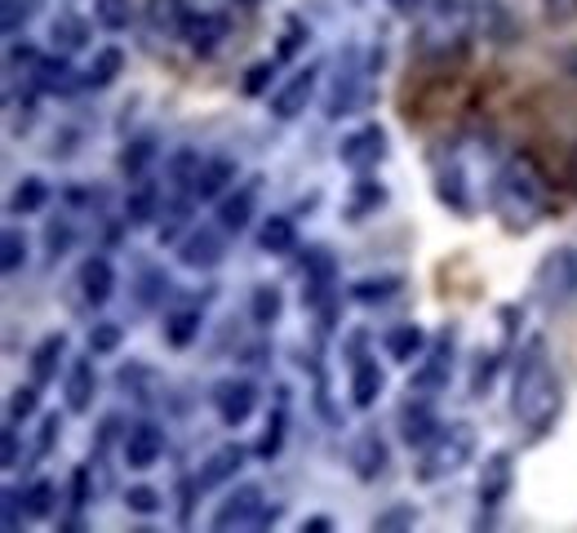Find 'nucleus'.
<instances>
[{
  "instance_id": "f257e3e1",
  "label": "nucleus",
  "mask_w": 577,
  "mask_h": 533,
  "mask_svg": "<svg viewBox=\"0 0 577 533\" xmlns=\"http://www.w3.org/2000/svg\"><path fill=\"white\" fill-rule=\"evenodd\" d=\"M564 409V378L551 360L546 338H529L515 356L511 374V418L524 426L529 436H546Z\"/></svg>"
},
{
  "instance_id": "f03ea898",
  "label": "nucleus",
  "mask_w": 577,
  "mask_h": 533,
  "mask_svg": "<svg viewBox=\"0 0 577 533\" xmlns=\"http://www.w3.org/2000/svg\"><path fill=\"white\" fill-rule=\"evenodd\" d=\"M489 200H493V213L502 219L507 232H529L542 219V209H546L542 169L529 156L502 160L498 174H493V182H489Z\"/></svg>"
},
{
  "instance_id": "7ed1b4c3",
  "label": "nucleus",
  "mask_w": 577,
  "mask_h": 533,
  "mask_svg": "<svg viewBox=\"0 0 577 533\" xmlns=\"http://www.w3.org/2000/svg\"><path fill=\"white\" fill-rule=\"evenodd\" d=\"M471 458H476V426L471 422H440L435 436L422 445V458H418L413 476L422 485H435V480L457 476Z\"/></svg>"
},
{
  "instance_id": "20e7f679",
  "label": "nucleus",
  "mask_w": 577,
  "mask_h": 533,
  "mask_svg": "<svg viewBox=\"0 0 577 533\" xmlns=\"http://www.w3.org/2000/svg\"><path fill=\"white\" fill-rule=\"evenodd\" d=\"M533 298L546 311L577 302V245H555L551 254H542V263L533 267Z\"/></svg>"
},
{
  "instance_id": "39448f33",
  "label": "nucleus",
  "mask_w": 577,
  "mask_h": 533,
  "mask_svg": "<svg viewBox=\"0 0 577 533\" xmlns=\"http://www.w3.org/2000/svg\"><path fill=\"white\" fill-rule=\"evenodd\" d=\"M360 85H365L360 45L346 41V45L333 54V71H329V89H324V116H329V121H342L346 112H356Z\"/></svg>"
},
{
  "instance_id": "423d86ee",
  "label": "nucleus",
  "mask_w": 577,
  "mask_h": 533,
  "mask_svg": "<svg viewBox=\"0 0 577 533\" xmlns=\"http://www.w3.org/2000/svg\"><path fill=\"white\" fill-rule=\"evenodd\" d=\"M267 507V493L263 485H236L222 502L218 511L209 515V529L213 533H231V529H258V515Z\"/></svg>"
},
{
  "instance_id": "0eeeda50",
  "label": "nucleus",
  "mask_w": 577,
  "mask_h": 533,
  "mask_svg": "<svg viewBox=\"0 0 577 533\" xmlns=\"http://www.w3.org/2000/svg\"><path fill=\"white\" fill-rule=\"evenodd\" d=\"M426 45L431 49H448V41H462L471 32V0H431L426 5Z\"/></svg>"
},
{
  "instance_id": "6e6552de",
  "label": "nucleus",
  "mask_w": 577,
  "mask_h": 533,
  "mask_svg": "<svg viewBox=\"0 0 577 533\" xmlns=\"http://www.w3.org/2000/svg\"><path fill=\"white\" fill-rule=\"evenodd\" d=\"M315 85H320V67H315V63L298 67V71L267 98V112H271L276 121H298L307 107H311V98H315Z\"/></svg>"
},
{
  "instance_id": "1a4fd4ad",
  "label": "nucleus",
  "mask_w": 577,
  "mask_h": 533,
  "mask_svg": "<svg viewBox=\"0 0 577 533\" xmlns=\"http://www.w3.org/2000/svg\"><path fill=\"white\" fill-rule=\"evenodd\" d=\"M337 160L356 174H374L387 160V130L382 125H360L356 134H346L337 143Z\"/></svg>"
},
{
  "instance_id": "9d476101",
  "label": "nucleus",
  "mask_w": 577,
  "mask_h": 533,
  "mask_svg": "<svg viewBox=\"0 0 577 533\" xmlns=\"http://www.w3.org/2000/svg\"><path fill=\"white\" fill-rule=\"evenodd\" d=\"M448 374H453V330H440L426 352H422V365L413 374V391H426V396H440L448 387Z\"/></svg>"
},
{
  "instance_id": "9b49d317",
  "label": "nucleus",
  "mask_w": 577,
  "mask_h": 533,
  "mask_svg": "<svg viewBox=\"0 0 577 533\" xmlns=\"http://www.w3.org/2000/svg\"><path fill=\"white\" fill-rule=\"evenodd\" d=\"M209 396H213V409H218L222 426H241V422H249L254 409H258V387H254L249 378H222Z\"/></svg>"
},
{
  "instance_id": "f8f14e48",
  "label": "nucleus",
  "mask_w": 577,
  "mask_h": 533,
  "mask_svg": "<svg viewBox=\"0 0 577 533\" xmlns=\"http://www.w3.org/2000/svg\"><path fill=\"white\" fill-rule=\"evenodd\" d=\"M165 449H169V441L160 432V422H134L125 432V441H121V454H125L130 471H152L165 458Z\"/></svg>"
},
{
  "instance_id": "ddd939ff",
  "label": "nucleus",
  "mask_w": 577,
  "mask_h": 533,
  "mask_svg": "<svg viewBox=\"0 0 577 533\" xmlns=\"http://www.w3.org/2000/svg\"><path fill=\"white\" fill-rule=\"evenodd\" d=\"M222 258H226L222 227H191V232L178 241V263L191 267V271H213Z\"/></svg>"
},
{
  "instance_id": "4468645a",
  "label": "nucleus",
  "mask_w": 577,
  "mask_h": 533,
  "mask_svg": "<svg viewBox=\"0 0 577 533\" xmlns=\"http://www.w3.org/2000/svg\"><path fill=\"white\" fill-rule=\"evenodd\" d=\"M245 458H249V449H245L241 441L218 445V449L200 463V471H196V493H209V489H222L226 480H236L241 467H245Z\"/></svg>"
},
{
  "instance_id": "2eb2a0df",
  "label": "nucleus",
  "mask_w": 577,
  "mask_h": 533,
  "mask_svg": "<svg viewBox=\"0 0 577 533\" xmlns=\"http://www.w3.org/2000/svg\"><path fill=\"white\" fill-rule=\"evenodd\" d=\"M431 400H435V396L409 387V400L400 404V441H404V445H418V449H422V445L435 436L440 418H435V404H431Z\"/></svg>"
},
{
  "instance_id": "dca6fc26",
  "label": "nucleus",
  "mask_w": 577,
  "mask_h": 533,
  "mask_svg": "<svg viewBox=\"0 0 577 533\" xmlns=\"http://www.w3.org/2000/svg\"><path fill=\"white\" fill-rule=\"evenodd\" d=\"M511 485H515V458H511L507 449L489 454L485 467H480V485H476L480 507H485V511H498V507L511 498Z\"/></svg>"
},
{
  "instance_id": "f3484780",
  "label": "nucleus",
  "mask_w": 577,
  "mask_h": 533,
  "mask_svg": "<svg viewBox=\"0 0 577 533\" xmlns=\"http://www.w3.org/2000/svg\"><path fill=\"white\" fill-rule=\"evenodd\" d=\"M435 196H440V204H448V209L457 213V219H471V209H476V200H471V178H467V169H462L457 156L435 169Z\"/></svg>"
},
{
  "instance_id": "a211bd4d",
  "label": "nucleus",
  "mask_w": 577,
  "mask_h": 533,
  "mask_svg": "<svg viewBox=\"0 0 577 533\" xmlns=\"http://www.w3.org/2000/svg\"><path fill=\"white\" fill-rule=\"evenodd\" d=\"M302 302L311 307H324V298L333 293V280H337V267H333V254L324 245H311L307 258H302Z\"/></svg>"
},
{
  "instance_id": "6ab92c4d",
  "label": "nucleus",
  "mask_w": 577,
  "mask_h": 533,
  "mask_svg": "<svg viewBox=\"0 0 577 533\" xmlns=\"http://www.w3.org/2000/svg\"><path fill=\"white\" fill-rule=\"evenodd\" d=\"M254 209H258V182L231 187V191L218 200V227H222L226 236H241V232L254 223Z\"/></svg>"
},
{
  "instance_id": "aec40b11",
  "label": "nucleus",
  "mask_w": 577,
  "mask_h": 533,
  "mask_svg": "<svg viewBox=\"0 0 577 533\" xmlns=\"http://www.w3.org/2000/svg\"><path fill=\"white\" fill-rule=\"evenodd\" d=\"M76 285H80V298L89 307H107L111 293H115V267H111V258L107 254H89L80 263V271H76Z\"/></svg>"
},
{
  "instance_id": "412c9836",
  "label": "nucleus",
  "mask_w": 577,
  "mask_h": 533,
  "mask_svg": "<svg viewBox=\"0 0 577 533\" xmlns=\"http://www.w3.org/2000/svg\"><path fill=\"white\" fill-rule=\"evenodd\" d=\"M156 213H165V187L143 174V178H134V187L125 196V223L130 227H147Z\"/></svg>"
},
{
  "instance_id": "4be33fe9",
  "label": "nucleus",
  "mask_w": 577,
  "mask_h": 533,
  "mask_svg": "<svg viewBox=\"0 0 577 533\" xmlns=\"http://www.w3.org/2000/svg\"><path fill=\"white\" fill-rule=\"evenodd\" d=\"M93 396H98V369L89 356L71 360L67 378H63V400H67V413H89L93 409Z\"/></svg>"
},
{
  "instance_id": "5701e85b",
  "label": "nucleus",
  "mask_w": 577,
  "mask_h": 533,
  "mask_svg": "<svg viewBox=\"0 0 577 533\" xmlns=\"http://www.w3.org/2000/svg\"><path fill=\"white\" fill-rule=\"evenodd\" d=\"M187 19H191L187 0H147V32L156 41H182Z\"/></svg>"
},
{
  "instance_id": "b1692460",
  "label": "nucleus",
  "mask_w": 577,
  "mask_h": 533,
  "mask_svg": "<svg viewBox=\"0 0 577 533\" xmlns=\"http://www.w3.org/2000/svg\"><path fill=\"white\" fill-rule=\"evenodd\" d=\"M222 36H226V19H222V14H204V10L191 14V19H187V32H182V41H187V49H191L196 58L218 54Z\"/></svg>"
},
{
  "instance_id": "393cba45",
  "label": "nucleus",
  "mask_w": 577,
  "mask_h": 533,
  "mask_svg": "<svg viewBox=\"0 0 577 533\" xmlns=\"http://www.w3.org/2000/svg\"><path fill=\"white\" fill-rule=\"evenodd\" d=\"M258 249L271 258H289L298 249V227H293L289 213H267L263 227H258Z\"/></svg>"
},
{
  "instance_id": "a878e982",
  "label": "nucleus",
  "mask_w": 577,
  "mask_h": 533,
  "mask_svg": "<svg viewBox=\"0 0 577 533\" xmlns=\"http://www.w3.org/2000/svg\"><path fill=\"white\" fill-rule=\"evenodd\" d=\"M200 152L191 147H178L169 160H165V191L169 196H196V178H200Z\"/></svg>"
},
{
  "instance_id": "bb28decb",
  "label": "nucleus",
  "mask_w": 577,
  "mask_h": 533,
  "mask_svg": "<svg viewBox=\"0 0 577 533\" xmlns=\"http://www.w3.org/2000/svg\"><path fill=\"white\" fill-rule=\"evenodd\" d=\"M352 471L360 480H378L387 471V441L378 432H360L352 441Z\"/></svg>"
},
{
  "instance_id": "cd10ccee",
  "label": "nucleus",
  "mask_w": 577,
  "mask_h": 533,
  "mask_svg": "<svg viewBox=\"0 0 577 533\" xmlns=\"http://www.w3.org/2000/svg\"><path fill=\"white\" fill-rule=\"evenodd\" d=\"M231 187H236V160H231V156H213V160L200 165L196 200H222Z\"/></svg>"
},
{
  "instance_id": "c85d7f7f",
  "label": "nucleus",
  "mask_w": 577,
  "mask_h": 533,
  "mask_svg": "<svg viewBox=\"0 0 577 533\" xmlns=\"http://www.w3.org/2000/svg\"><path fill=\"white\" fill-rule=\"evenodd\" d=\"M63 356H67V334L58 330V334H45L41 343H36V352L27 356V369H32V382H54L58 378V365H63Z\"/></svg>"
},
{
  "instance_id": "c756f323",
  "label": "nucleus",
  "mask_w": 577,
  "mask_h": 533,
  "mask_svg": "<svg viewBox=\"0 0 577 533\" xmlns=\"http://www.w3.org/2000/svg\"><path fill=\"white\" fill-rule=\"evenodd\" d=\"M426 334H422V325H413V320H409V325H391L387 334H382V347H387V356L396 360V365H413L422 352H426Z\"/></svg>"
},
{
  "instance_id": "7c9ffc66",
  "label": "nucleus",
  "mask_w": 577,
  "mask_h": 533,
  "mask_svg": "<svg viewBox=\"0 0 577 533\" xmlns=\"http://www.w3.org/2000/svg\"><path fill=\"white\" fill-rule=\"evenodd\" d=\"M32 85L41 89V93H58V89H71V85H80V76H76V67L67 63V54H41V63H36V71H32Z\"/></svg>"
},
{
  "instance_id": "2f4dec72",
  "label": "nucleus",
  "mask_w": 577,
  "mask_h": 533,
  "mask_svg": "<svg viewBox=\"0 0 577 533\" xmlns=\"http://www.w3.org/2000/svg\"><path fill=\"white\" fill-rule=\"evenodd\" d=\"M382 387H387V374H382L378 360L365 356V360L352 365V404H356V409H374L378 396H382Z\"/></svg>"
},
{
  "instance_id": "473e14b6",
  "label": "nucleus",
  "mask_w": 577,
  "mask_h": 533,
  "mask_svg": "<svg viewBox=\"0 0 577 533\" xmlns=\"http://www.w3.org/2000/svg\"><path fill=\"white\" fill-rule=\"evenodd\" d=\"M382 204H387V187H382L378 178L360 174L356 187H352V200H346V219H352V223H365L369 213H378Z\"/></svg>"
},
{
  "instance_id": "72a5a7b5",
  "label": "nucleus",
  "mask_w": 577,
  "mask_h": 533,
  "mask_svg": "<svg viewBox=\"0 0 577 533\" xmlns=\"http://www.w3.org/2000/svg\"><path fill=\"white\" fill-rule=\"evenodd\" d=\"M200 330H204V311L200 307H174L165 315V343L169 347H191L200 338Z\"/></svg>"
},
{
  "instance_id": "f704fd0d",
  "label": "nucleus",
  "mask_w": 577,
  "mask_h": 533,
  "mask_svg": "<svg viewBox=\"0 0 577 533\" xmlns=\"http://www.w3.org/2000/svg\"><path fill=\"white\" fill-rule=\"evenodd\" d=\"M49 41H54L58 54H76V49L89 45V23H85L80 14H71V10H63V14H54V23H49Z\"/></svg>"
},
{
  "instance_id": "c9c22d12",
  "label": "nucleus",
  "mask_w": 577,
  "mask_h": 533,
  "mask_svg": "<svg viewBox=\"0 0 577 533\" xmlns=\"http://www.w3.org/2000/svg\"><path fill=\"white\" fill-rule=\"evenodd\" d=\"M121 67H125V49H115V45H102L93 58H89V67H85V76H80V85L85 89H107L115 76H121Z\"/></svg>"
},
{
  "instance_id": "e433bc0d",
  "label": "nucleus",
  "mask_w": 577,
  "mask_h": 533,
  "mask_svg": "<svg viewBox=\"0 0 577 533\" xmlns=\"http://www.w3.org/2000/svg\"><path fill=\"white\" fill-rule=\"evenodd\" d=\"M115 387H125V396H134V400L147 404L160 391V374L152 365H121V369H115Z\"/></svg>"
},
{
  "instance_id": "4c0bfd02",
  "label": "nucleus",
  "mask_w": 577,
  "mask_h": 533,
  "mask_svg": "<svg viewBox=\"0 0 577 533\" xmlns=\"http://www.w3.org/2000/svg\"><path fill=\"white\" fill-rule=\"evenodd\" d=\"M280 311H285V293H280V285H254V298H249V315H254V325H263V330H271L276 320H280Z\"/></svg>"
},
{
  "instance_id": "58836bf2",
  "label": "nucleus",
  "mask_w": 577,
  "mask_h": 533,
  "mask_svg": "<svg viewBox=\"0 0 577 533\" xmlns=\"http://www.w3.org/2000/svg\"><path fill=\"white\" fill-rule=\"evenodd\" d=\"M49 204V182L45 178H36V174H27L19 187H14V196H10V213H41Z\"/></svg>"
},
{
  "instance_id": "ea45409f",
  "label": "nucleus",
  "mask_w": 577,
  "mask_h": 533,
  "mask_svg": "<svg viewBox=\"0 0 577 533\" xmlns=\"http://www.w3.org/2000/svg\"><path fill=\"white\" fill-rule=\"evenodd\" d=\"M285 432H289V413H285V400L267 413V426H263V436H258V445H254V454L263 458V463H271L276 454H280V445H285Z\"/></svg>"
},
{
  "instance_id": "a19ab883",
  "label": "nucleus",
  "mask_w": 577,
  "mask_h": 533,
  "mask_svg": "<svg viewBox=\"0 0 577 533\" xmlns=\"http://www.w3.org/2000/svg\"><path fill=\"white\" fill-rule=\"evenodd\" d=\"M152 160H156V138H152V134L130 138V143H125V152H121V169H125V178H130V182H134V178H143Z\"/></svg>"
},
{
  "instance_id": "79ce46f5",
  "label": "nucleus",
  "mask_w": 577,
  "mask_h": 533,
  "mask_svg": "<svg viewBox=\"0 0 577 533\" xmlns=\"http://www.w3.org/2000/svg\"><path fill=\"white\" fill-rule=\"evenodd\" d=\"M93 23L102 32H125L134 23V0H93Z\"/></svg>"
},
{
  "instance_id": "37998d69",
  "label": "nucleus",
  "mask_w": 577,
  "mask_h": 533,
  "mask_svg": "<svg viewBox=\"0 0 577 533\" xmlns=\"http://www.w3.org/2000/svg\"><path fill=\"white\" fill-rule=\"evenodd\" d=\"M23 502H27V511H23L27 520H49L58 511V485L54 480H32Z\"/></svg>"
},
{
  "instance_id": "c03bdc74",
  "label": "nucleus",
  "mask_w": 577,
  "mask_h": 533,
  "mask_svg": "<svg viewBox=\"0 0 577 533\" xmlns=\"http://www.w3.org/2000/svg\"><path fill=\"white\" fill-rule=\"evenodd\" d=\"M400 289H404L400 276H365V280L352 285V298H356V302H387V298H396Z\"/></svg>"
},
{
  "instance_id": "a18cd8bd",
  "label": "nucleus",
  "mask_w": 577,
  "mask_h": 533,
  "mask_svg": "<svg viewBox=\"0 0 577 533\" xmlns=\"http://www.w3.org/2000/svg\"><path fill=\"white\" fill-rule=\"evenodd\" d=\"M23 263H27V232L5 227V236H0V267H5V276H14Z\"/></svg>"
},
{
  "instance_id": "49530a36",
  "label": "nucleus",
  "mask_w": 577,
  "mask_h": 533,
  "mask_svg": "<svg viewBox=\"0 0 577 533\" xmlns=\"http://www.w3.org/2000/svg\"><path fill=\"white\" fill-rule=\"evenodd\" d=\"M36 409H41V382H23V387H14V396H10L5 422H19V426H23Z\"/></svg>"
},
{
  "instance_id": "de8ad7c7",
  "label": "nucleus",
  "mask_w": 577,
  "mask_h": 533,
  "mask_svg": "<svg viewBox=\"0 0 577 533\" xmlns=\"http://www.w3.org/2000/svg\"><path fill=\"white\" fill-rule=\"evenodd\" d=\"M276 67H280V58L254 63V67L245 71V80H241V93H245V98H263V93L271 89V80H276Z\"/></svg>"
},
{
  "instance_id": "09e8293b",
  "label": "nucleus",
  "mask_w": 577,
  "mask_h": 533,
  "mask_svg": "<svg viewBox=\"0 0 577 533\" xmlns=\"http://www.w3.org/2000/svg\"><path fill=\"white\" fill-rule=\"evenodd\" d=\"M165 293H169V276H165L160 267H143V271H138V302H143V307H160Z\"/></svg>"
},
{
  "instance_id": "8fccbe9b",
  "label": "nucleus",
  "mask_w": 577,
  "mask_h": 533,
  "mask_svg": "<svg viewBox=\"0 0 577 533\" xmlns=\"http://www.w3.org/2000/svg\"><path fill=\"white\" fill-rule=\"evenodd\" d=\"M121 343H125V330L111 325V320L89 330V356H111V352H121Z\"/></svg>"
},
{
  "instance_id": "3c124183",
  "label": "nucleus",
  "mask_w": 577,
  "mask_h": 533,
  "mask_svg": "<svg viewBox=\"0 0 577 533\" xmlns=\"http://www.w3.org/2000/svg\"><path fill=\"white\" fill-rule=\"evenodd\" d=\"M125 511H134V515H156V511H165V498H160V489H152V485H130V489H125Z\"/></svg>"
},
{
  "instance_id": "603ef678",
  "label": "nucleus",
  "mask_w": 577,
  "mask_h": 533,
  "mask_svg": "<svg viewBox=\"0 0 577 533\" xmlns=\"http://www.w3.org/2000/svg\"><path fill=\"white\" fill-rule=\"evenodd\" d=\"M27 19H32V0H0V32L10 41L27 27Z\"/></svg>"
},
{
  "instance_id": "864d4df0",
  "label": "nucleus",
  "mask_w": 577,
  "mask_h": 533,
  "mask_svg": "<svg viewBox=\"0 0 577 533\" xmlns=\"http://www.w3.org/2000/svg\"><path fill=\"white\" fill-rule=\"evenodd\" d=\"M71 241H76V227H71V219L67 213H58V219H49V227H45V245H49V258L58 263L67 249H71Z\"/></svg>"
},
{
  "instance_id": "5fc2aeb1",
  "label": "nucleus",
  "mask_w": 577,
  "mask_h": 533,
  "mask_svg": "<svg viewBox=\"0 0 577 533\" xmlns=\"http://www.w3.org/2000/svg\"><path fill=\"white\" fill-rule=\"evenodd\" d=\"M311 41V27L302 23V19H289L285 23V36H280V45H276V58L280 63H289V58H298V49Z\"/></svg>"
},
{
  "instance_id": "6e6d98bb",
  "label": "nucleus",
  "mask_w": 577,
  "mask_h": 533,
  "mask_svg": "<svg viewBox=\"0 0 577 533\" xmlns=\"http://www.w3.org/2000/svg\"><path fill=\"white\" fill-rule=\"evenodd\" d=\"M418 524V507L413 502H400V507H391V511H382L378 520H374V529L378 533H391V529H413Z\"/></svg>"
},
{
  "instance_id": "4d7b16f0",
  "label": "nucleus",
  "mask_w": 577,
  "mask_h": 533,
  "mask_svg": "<svg viewBox=\"0 0 577 533\" xmlns=\"http://www.w3.org/2000/svg\"><path fill=\"white\" fill-rule=\"evenodd\" d=\"M0 467H5V471L23 467V441H19V422H10V426H5V441H0Z\"/></svg>"
},
{
  "instance_id": "13d9d810",
  "label": "nucleus",
  "mask_w": 577,
  "mask_h": 533,
  "mask_svg": "<svg viewBox=\"0 0 577 533\" xmlns=\"http://www.w3.org/2000/svg\"><path fill=\"white\" fill-rule=\"evenodd\" d=\"M58 436H63V418H58V413H45V422H41V441H36V458H45V454L58 445Z\"/></svg>"
},
{
  "instance_id": "bf43d9fd",
  "label": "nucleus",
  "mask_w": 577,
  "mask_h": 533,
  "mask_svg": "<svg viewBox=\"0 0 577 533\" xmlns=\"http://www.w3.org/2000/svg\"><path fill=\"white\" fill-rule=\"evenodd\" d=\"M542 14L551 23H573L577 19V0H542Z\"/></svg>"
},
{
  "instance_id": "052dcab7",
  "label": "nucleus",
  "mask_w": 577,
  "mask_h": 533,
  "mask_svg": "<svg viewBox=\"0 0 577 533\" xmlns=\"http://www.w3.org/2000/svg\"><path fill=\"white\" fill-rule=\"evenodd\" d=\"M0 507H5V529L14 533V529H19V511H27L23 493H19V489H5V493H0Z\"/></svg>"
},
{
  "instance_id": "680f3d73",
  "label": "nucleus",
  "mask_w": 577,
  "mask_h": 533,
  "mask_svg": "<svg viewBox=\"0 0 577 533\" xmlns=\"http://www.w3.org/2000/svg\"><path fill=\"white\" fill-rule=\"evenodd\" d=\"M93 498V489H89V467H76L71 471V507H85Z\"/></svg>"
},
{
  "instance_id": "e2e57ef3",
  "label": "nucleus",
  "mask_w": 577,
  "mask_h": 533,
  "mask_svg": "<svg viewBox=\"0 0 577 533\" xmlns=\"http://www.w3.org/2000/svg\"><path fill=\"white\" fill-rule=\"evenodd\" d=\"M426 5H431V0H391V10H396L400 19H413V14H426Z\"/></svg>"
},
{
  "instance_id": "0e129e2a",
  "label": "nucleus",
  "mask_w": 577,
  "mask_h": 533,
  "mask_svg": "<svg viewBox=\"0 0 577 533\" xmlns=\"http://www.w3.org/2000/svg\"><path fill=\"white\" fill-rule=\"evenodd\" d=\"M307 529H311V533H324V529H333V520H329V515H311V520H302V533H307Z\"/></svg>"
}]
</instances>
